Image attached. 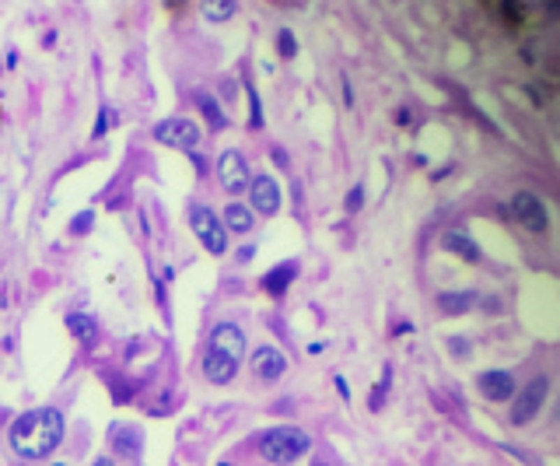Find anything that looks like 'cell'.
Segmentation results:
<instances>
[{"instance_id":"6da1fadb","label":"cell","mask_w":560,"mask_h":466,"mask_svg":"<svg viewBox=\"0 0 560 466\" xmlns=\"http://www.w3.org/2000/svg\"><path fill=\"white\" fill-rule=\"evenodd\" d=\"M8 438H11V449L22 459H43L64 442V414L53 410V407L29 410L11 424Z\"/></svg>"},{"instance_id":"7a4b0ae2","label":"cell","mask_w":560,"mask_h":466,"mask_svg":"<svg viewBox=\"0 0 560 466\" xmlns=\"http://www.w3.org/2000/svg\"><path fill=\"white\" fill-rule=\"evenodd\" d=\"M309 449H312L309 431H302V428H295V424L270 428V431H263V438H259V456H263L270 466H291V463H298L302 456H309Z\"/></svg>"},{"instance_id":"3957f363","label":"cell","mask_w":560,"mask_h":466,"mask_svg":"<svg viewBox=\"0 0 560 466\" xmlns=\"http://www.w3.org/2000/svg\"><path fill=\"white\" fill-rule=\"evenodd\" d=\"M189 224H193V231H196V239L203 242V249L207 253H214V256H221L224 249H228V231H224V224H221V217L210 210V207H193L189 210Z\"/></svg>"},{"instance_id":"277c9868","label":"cell","mask_w":560,"mask_h":466,"mask_svg":"<svg viewBox=\"0 0 560 466\" xmlns=\"http://www.w3.org/2000/svg\"><path fill=\"white\" fill-rule=\"evenodd\" d=\"M511 217H515L525 231H532V235H543L546 224H550V210H546L543 196L532 193V189L515 193V200H511Z\"/></svg>"},{"instance_id":"5b68a950","label":"cell","mask_w":560,"mask_h":466,"mask_svg":"<svg viewBox=\"0 0 560 466\" xmlns=\"http://www.w3.org/2000/svg\"><path fill=\"white\" fill-rule=\"evenodd\" d=\"M546 396H550V379H546V375H536L532 382H525L522 393H518L515 403H511V424L522 428V424H529L532 417H539Z\"/></svg>"},{"instance_id":"8992f818","label":"cell","mask_w":560,"mask_h":466,"mask_svg":"<svg viewBox=\"0 0 560 466\" xmlns=\"http://www.w3.org/2000/svg\"><path fill=\"white\" fill-rule=\"evenodd\" d=\"M200 126L186 116H172V119H161L154 126V140L158 144H168V147H179V151H196L200 147Z\"/></svg>"},{"instance_id":"52a82bcc","label":"cell","mask_w":560,"mask_h":466,"mask_svg":"<svg viewBox=\"0 0 560 466\" xmlns=\"http://www.w3.org/2000/svg\"><path fill=\"white\" fill-rule=\"evenodd\" d=\"M217 179H221V186H224V193H245L249 189V165H245V158H242V151H221L217 154Z\"/></svg>"},{"instance_id":"ba28073f","label":"cell","mask_w":560,"mask_h":466,"mask_svg":"<svg viewBox=\"0 0 560 466\" xmlns=\"http://www.w3.org/2000/svg\"><path fill=\"white\" fill-rule=\"evenodd\" d=\"M249 200H252V210L256 214H277L280 210V186L270 179V175H256L249 179Z\"/></svg>"},{"instance_id":"9c48e42d","label":"cell","mask_w":560,"mask_h":466,"mask_svg":"<svg viewBox=\"0 0 560 466\" xmlns=\"http://www.w3.org/2000/svg\"><path fill=\"white\" fill-rule=\"evenodd\" d=\"M207 351H217V354H224V358L242 361V354H245V333H242L235 323H217L214 333H210V347H207Z\"/></svg>"},{"instance_id":"30bf717a","label":"cell","mask_w":560,"mask_h":466,"mask_svg":"<svg viewBox=\"0 0 560 466\" xmlns=\"http://www.w3.org/2000/svg\"><path fill=\"white\" fill-rule=\"evenodd\" d=\"M476 393H480L483 400H490V403H504V400L515 396V379H511V372H504V368L483 372V375L476 379Z\"/></svg>"},{"instance_id":"8fae6325","label":"cell","mask_w":560,"mask_h":466,"mask_svg":"<svg viewBox=\"0 0 560 466\" xmlns=\"http://www.w3.org/2000/svg\"><path fill=\"white\" fill-rule=\"evenodd\" d=\"M288 372V358L280 354L277 347H256L252 351V375L256 379H263V382H277L280 375Z\"/></svg>"},{"instance_id":"7c38bea8","label":"cell","mask_w":560,"mask_h":466,"mask_svg":"<svg viewBox=\"0 0 560 466\" xmlns=\"http://www.w3.org/2000/svg\"><path fill=\"white\" fill-rule=\"evenodd\" d=\"M441 246H445L448 253H459V256H462V260H469V263H480V246L466 235V231H445Z\"/></svg>"},{"instance_id":"4fadbf2b","label":"cell","mask_w":560,"mask_h":466,"mask_svg":"<svg viewBox=\"0 0 560 466\" xmlns=\"http://www.w3.org/2000/svg\"><path fill=\"white\" fill-rule=\"evenodd\" d=\"M295 274H298V267L295 263H280V267H273L266 277H263V288L270 291V295H284L288 288H291V281H295Z\"/></svg>"},{"instance_id":"5bb4252c","label":"cell","mask_w":560,"mask_h":466,"mask_svg":"<svg viewBox=\"0 0 560 466\" xmlns=\"http://www.w3.org/2000/svg\"><path fill=\"white\" fill-rule=\"evenodd\" d=\"M200 11H203V18H210L214 25H221V22H231V18H235L238 0H200Z\"/></svg>"},{"instance_id":"9a60e30c","label":"cell","mask_w":560,"mask_h":466,"mask_svg":"<svg viewBox=\"0 0 560 466\" xmlns=\"http://www.w3.org/2000/svg\"><path fill=\"white\" fill-rule=\"evenodd\" d=\"M196 105H200V112L207 116V123H210L214 130H224V126H228V116H224V109L217 105V99H214V95L196 92Z\"/></svg>"},{"instance_id":"2e32d148","label":"cell","mask_w":560,"mask_h":466,"mask_svg":"<svg viewBox=\"0 0 560 466\" xmlns=\"http://www.w3.org/2000/svg\"><path fill=\"white\" fill-rule=\"evenodd\" d=\"M221 224H228L231 231L245 235V231L252 228V210H249V207H242V203H231V207H224V221H221Z\"/></svg>"},{"instance_id":"e0dca14e","label":"cell","mask_w":560,"mask_h":466,"mask_svg":"<svg viewBox=\"0 0 560 466\" xmlns=\"http://www.w3.org/2000/svg\"><path fill=\"white\" fill-rule=\"evenodd\" d=\"M438 305H441V312H448V316H459V312H469L473 305H476V295L473 291H459V295H441L438 298Z\"/></svg>"},{"instance_id":"ac0fdd59","label":"cell","mask_w":560,"mask_h":466,"mask_svg":"<svg viewBox=\"0 0 560 466\" xmlns=\"http://www.w3.org/2000/svg\"><path fill=\"white\" fill-rule=\"evenodd\" d=\"M67 326H71V333H74L78 340H95V319H91V316L74 312V316H67Z\"/></svg>"},{"instance_id":"d6986e66","label":"cell","mask_w":560,"mask_h":466,"mask_svg":"<svg viewBox=\"0 0 560 466\" xmlns=\"http://www.w3.org/2000/svg\"><path fill=\"white\" fill-rule=\"evenodd\" d=\"M277 53L284 57V60H291V57L298 53V39H295L291 29H280V32H277Z\"/></svg>"},{"instance_id":"ffe728a7","label":"cell","mask_w":560,"mask_h":466,"mask_svg":"<svg viewBox=\"0 0 560 466\" xmlns=\"http://www.w3.org/2000/svg\"><path fill=\"white\" fill-rule=\"evenodd\" d=\"M116 435H123V438H116V449H119L123 456H137V452H140V438H137L130 428H119Z\"/></svg>"},{"instance_id":"44dd1931","label":"cell","mask_w":560,"mask_h":466,"mask_svg":"<svg viewBox=\"0 0 560 466\" xmlns=\"http://www.w3.org/2000/svg\"><path fill=\"white\" fill-rule=\"evenodd\" d=\"M249 123H252V130L263 126V112H259V95H256V88H249Z\"/></svg>"},{"instance_id":"7402d4cb","label":"cell","mask_w":560,"mask_h":466,"mask_svg":"<svg viewBox=\"0 0 560 466\" xmlns=\"http://www.w3.org/2000/svg\"><path fill=\"white\" fill-rule=\"evenodd\" d=\"M364 203V186H354L351 193H347V210H358Z\"/></svg>"},{"instance_id":"603a6c76","label":"cell","mask_w":560,"mask_h":466,"mask_svg":"<svg viewBox=\"0 0 560 466\" xmlns=\"http://www.w3.org/2000/svg\"><path fill=\"white\" fill-rule=\"evenodd\" d=\"M105 130H109V109H102V112H98V123H95V137H102Z\"/></svg>"},{"instance_id":"cb8c5ba5","label":"cell","mask_w":560,"mask_h":466,"mask_svg":"<svg viewBox=\"0 0 560 466\" xmlns=\"http://www.w3.org/2000/svg\"><path fill=\"white\" fill-rule=\"evenodd\" d=\"M91 221H95V217H91V210H84V217H78V221H74V231H88V228H91Z\"/></svg>"},{"instance_id":"d4e9b609","label":"cell","mask_w":560,"mask_h":466,"mask_svg":"<svg viewBox=\"0 0 560 466\" xmlns=\"http://www.w3.org/2000/svg\"><path fill=\"white\" fill-rule=\"evenodd\" d=\"M95 466H112V459H109V456H102V459H95Z\"/></svg>"},{"instance_id":"484cf974","label":"cell","mask_w":560,"mask_h":466,"mask_svg":"<svg viewBox=\"0 0 560 466\" xmlns=\"http://www.w3.org/2000/svg\"><path fill=\"white\" fill-rule=\"evenodd\" d=\"M57 466H64V463H57Z\"/></svg>"},{"instance_id":"4316f807","label":"cell","mask_w":560,"mask_h":466,"mask_svg":"<svg viewBox=\"0 0 560 466\" xmlns=\"http://www.w3.org/2000/svg\"><path fill=\"white\" fill-rule=\"evenodd\" d=\"M221 466H228V463H221Z\"/></svg>"}]
</instances>
